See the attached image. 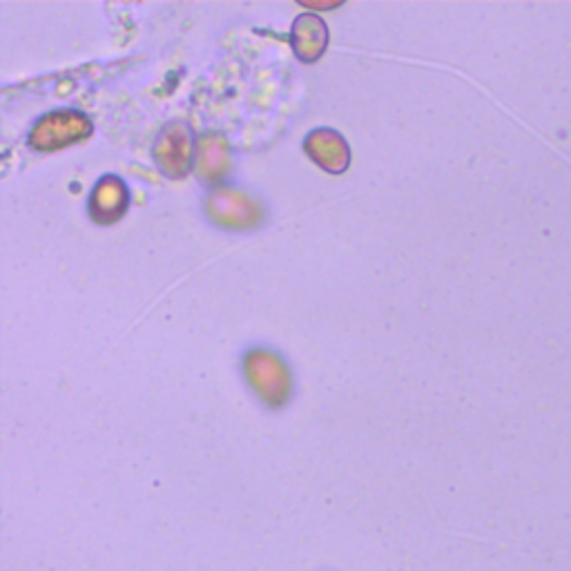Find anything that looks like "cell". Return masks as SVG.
<instances>
[{"label":"cell","instance_id":"6da1fadb","mask_svg":"<svg viewBox=\"0 0 571 571\" xmlns=\"http://www.w3.org/2000/svg\"><path fill=\"white\" fill-rule=\"evenodd\" d=\"M246 378L254 393L272 409H279L291 398V375L286 364L266 351H254L246 358Z\"/></svg>","mask_w":571,"mask_h":571},{"label":"cell","instance_id":"7a4b0ae2","mask_svg":"<svg viewBox=\"0 0 571 571\" xmlns=\"http://www.w3.org/2000/svg\"><path fill=\"white\" fill-rule=\"evenodd\" d=\"M92 121L77 110H59L43 117L30 134V146L37 150H59L92 137Z\"/></svg>","mask_w":571,"mask_h":571},{"label":"cell","instance_id":"3957f363","mask_svg":"<svg viewBox=\"0 0 571 571\" xmlns=\"http://www.w3.org/2000/svg\"><path fill=\"white\" fill-rule=\"evenodd\" d=\"M154 159L170 179H183L197 159L190 128L183 123H170L157 139Z\"/></svg>","mask_w":571,"mask_h":571},{"label":"cell","instance_id":"277c9868","mask_svg":"<svg viewBox=\"0 0 571 571\" xmlns=\"http://www.w3.org/2000/svg\"><path fill=\"white\" fill-rule=\"evenodd\" d=\"M307 154L324 170L340 174L351 163V150L342 134L333 130H313L304 141Z\"/></svg>","mask_w":571,"mask_h":571},{"label":"cell","instance_id":"5b68a950","mask_svg":"<svg viewBox=\"0 0 571 571\" xmlns=\"http://www.w3.org/2000/svg\"><path fill=\"white\" fill-rule=\"evenodd\" d=\"M208 212L217 223L228 228H248L259 219L257 203L250 197L232 190L212 192L208 199Z\"/></svg>","mask_w":571,"mask_h":571},{"label":"cell","instance_id":"8992f818","mask_svg":"<svg viewBox=\"0 0 571 571\" xmlns=\"http://www.w3.org/2000/svg\"><path fill=\"white\" fill-rule=\"evenodd\" d=\"M128 206H130L128 186L114 174L103 177L90 197V214L99 223L119 221L128 212Z\"/></svg>","mask_w":571,"mask_h":571},{"label":"cell","instance_id":"52a82bcc","mask_svg":"<svg viewBox=\"0 0 571 571\" xmlns=\"http://www.w3.org/2000/svg\"><path fill=\"white\" fill-rule=\"evenodd\" d=\"M291 43L300 61L315 63L329 46V28L318 14H302L293 23Z\"/></svg>","mask_w":571,"mask_h":571},{"label":"cell","instance_id":"ba28073f","mask_svg":"<svg viewBox=\"0 0 571 571\" xmlns=\"http://www.w3.org/2000/svg\"><path fill=\"white\" fill-rule=\"evenodd\" d=\"M197 172L206 181H219L228 172V148L221 137L206 134L197 146Z\"/></svg>","mask_w":571,"mask_h":571}]
</instances>
